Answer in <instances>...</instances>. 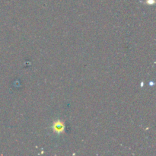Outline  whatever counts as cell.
I'll return each instance as SVG.
<instances>
[{
    "label": "cell",
    "instance_id": "obj_1",
    "mask_svg": "<svg viewBox=\"0 0 156 156\" xmlns=\"http://www.w3.org/2000/svg\"><path fill=\"white\" fill-rule=\"evenodd\" d=\"M52 129H53L55 133H62L65 130V124L60 120H57L53 123V126H52Z\"/></svg>",
    "mask_w": 156,
    "mask_h": 156
}]
</instances>
